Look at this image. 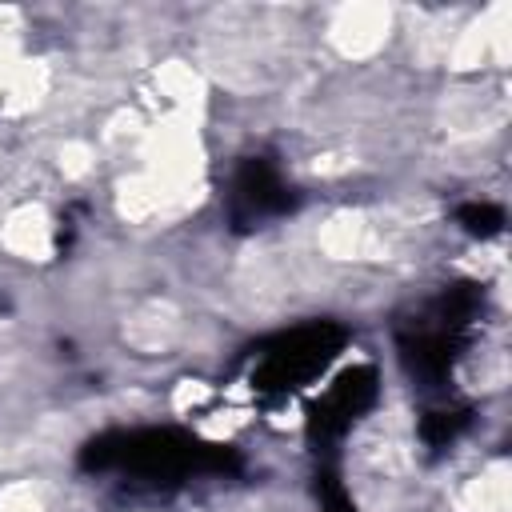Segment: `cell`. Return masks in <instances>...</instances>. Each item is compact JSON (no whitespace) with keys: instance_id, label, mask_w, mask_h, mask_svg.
I'll list each match as a JSON object with an SVG mask.
<instances>
[{"instance_id":"cell-1","label":"cell","mask_w":512,"mask_h":512,"mask_svg":"<svg viewBox=\"0 0 512 512\" xmlns=\"http://www.w3.org/2000/svg\"><path fill=\"white\" fill-rule=\"evenodd\" d=\"M144 160L148 176L164 188L168 204H192L200 192V172H204V148L196 136L192 116H164L156 128L144 136Z\"/></svg>"},{"instance_id":"cell-2","label":"cell","mask_w":512,"mask_h":512,"mask_svg":"<svg viewBox=\"0 0 512 512\" xmlns=\"http://www.w3.org/2000/svg\"><path fill=\"white\" fill-rule=\"evenodd\" d=\"M508 52H512V8L508 4H492L480 20H472L452 52H448V64L468 72V68H480V64H508Z\"/></svg>"},{"instance_id":"cell-3","label":"cell","mask_w":512,"mask_h":512,"mask_svg":"<svg viewBox=\"0 0 512 512\" xmlns=\"http://www.w3.org/2000/svg\"><path fill=\"white\" fill-rule=\"evenodd\" d=\"M388 32H392V12L384 4H344V8H336L332 24H328L332 48L348 60H364V56L380 52Z\"/></svg>"},{"instance_id":"cell-4","label":"cell","mask_w":512,"mask_h":512,"mask_svg":"<svg viewBox=\"0 0 512 512\" xmlns=\"http://www.w3.org/2000/svg\"><path fill=\"white\" fill-rule=\"evenodd\" d=\"M0 240L12 256H24V260H48L52 256V224H48V212L40 204H20L16 212H8L4 228H0Z\"/></svg>"},{"instance_id":"cell-5","label":"cell","mask_w":512,"mask_h":512,"mask_svg":"<svg viewBox=\"0 0 512 512\" xmlns=\"http://www.w3.org/2000/svg\"><path fill=\"white\" fill-rule=\"evenodd\" d=\"M320 248L336 260H360V256H376L380 240L372 236V224L360 212H336L320 228Z\"/></svg>"},{"instance_id":"cell-6","label":"cell","mask_w":512,"mask_h":512,"mask_svg":"<svg viewBox=\"0 0 512 512\" xmlns=\"http://www.w3.org/2000/svg\"><path fill=\"white\" fill-rule=\"evenodd\" d=\"M508 464L496 460L488 464L480 476H472L460 492V512H508V500H512V480H508Z\"/></svg>"},{"instance_id":"cell-7","label":"cell","mask_w":512,"mask_h":512,"mask_svg":"<svg viewBox=\"0 0 512 512\" xmlns=\"http://www.w3.org/2000/svg\"><path fill=\"white\" fill-rule=\"evenodd\" d=\"M176 332V312L164 300H148L140 312H132V320L124 324V340L140 352H160Z\"/></svg>"},{"instance_id":"cell-8","label":"cell","mask_w":512,"mask_h":512,"mask_svg":"<svg viewBox=\"0 0 512 512\" xmlns=\"http://www.w3.org/2000/svg\"><path fill=\"white\" fill-rule=\"evenodd\" d=\"M48 64L44 60H20V68L12 72L4 96H0V108L8 116H24L32 108H40V100L48 96Z\"/></svg>"},{"instance_id":"cell-9","label":"cell","mask_w":512,"mask_h":512,"mask_svg":"<svg viewBox=\"0 0 512 512\" xmlns=\"http://www.w3.org/2000/svg\"><path fill=\"white\" fill-rule=\"evenodd\" d=\"M156 84H160V92L176 104L180 116H196V112L204 108V76H200L192 64H184V60H164V64L156 68Z\"/></svg>"},{"instance_id":"cell-10","label":"cell","mask_w":512,"mask_h":512,"mask_svg":"<svg viewBox=\"0 0 512 512\" xmlns=\"http://www.w3.org/2000/svg\"><path fill=\"white\" fill-rule=\"evenodd\" d=\"M164 208H168V196L148 172H132V176H124L116 184V212L124 220H148V216H156Z\"/></svg>"},{"instance_id":"cell-11","label":"cell","mask_w":512,"mask_h":512,"mask_svg":"<svg viewBox=\"0 0 512 512\" xmlns=\"http://www.w3.org/2000/svg\"><path fill=\"white\" fill-rule=\"evenodd\" d=\"M56 164H60L64 176L80 180V176H88V168H92V148H88L84 140H68V144L56 152Z\"/></svg>"},{"instance_id":"cell-12","label":"cell","mask_w":512,"mask_h":512,"mask_svg":"<svg viewBox=\"0 0 512 512\" xmlns=\"http://www.w3.org/2000/svg\"><path fill=\"white\" fill-rule=\"evenodd\" d=\"M0 512H40V496L32 484H8L0 492Z\"/></svg>"},{"instance_id":"cell-13","label":"cell","mask_w":512,"mask_h":512,"mask_svg":"<svg viewBox=\"0 0 512 512\" xmlns=\"http://www.w3.org/2000/svg\"><path fill=\"white\" fill-rule=\"evenodd\" d=\"M20 68V48H16V36L12 32H0V96L12 80V72Z\"/></svg>"},{"instance_id":"cell-14","label":"cell","mask_w":512,"mask_h":512,"mask_svg":"<svg viewBox=\"0 0 512 512\" xmlns=\"http://www.w3.org/2000/svg\"><path fill=\"white\" fill-rule=\"evenodd\" d=\"M200 400H208V384H200V380H180V388H176L172 404H176L180 412H188V408H196Z\"/></svg>"}]
</instances>
